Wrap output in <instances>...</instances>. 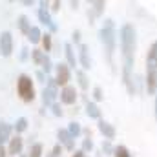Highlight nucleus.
<instances>
[{"mask_svg": "<svg viewBox=\"0 0 157 157\" xmlns=\"http://www.w3.org/2000/svg\"><path fill=\"white\" fill-rule=\"evenodd\" d=\"M119 44H121V57H122V82L130 95H135L133 88V60L137 49V31L132 24H122L119 29Z\"/></svg>", "mask_w": 157, "mask_h": 157, "instance_id": "1", "label": "nucleus"}, {"mask_svg": "<svg viewBox=\"0 0 157 157\" xmlns=\"http://www.w3.org/2000/svg\"><path fill=\"white\" fill-rule=\"evenodd\" d=\"M144 90L148 95L157 93V40L150 46L146 55V77H144Z\"/></svg>", "mask_w": 157, "mask_h": 157, "instance_id": "2", "label": "nucleus"}, {"mask_svg": "<svg viewBox=\"0 0 157 157\" xmlns=\"http://www.w3.org/2000/svg\"><path fill=\"white\" fill-rule=\"evenodd\" d=\"M99 39L102 42V46L106 49V55H108V60L112 64L113 53H115V48H117V29H115V22L112 18H106L102 22V28L99 29Z\"/></svg>", "mask_w": 157, "mask_h": 157, "instance_id": "3", "label": "nucleus"}, {"mask_svg": "<svg viewBox=\"0 0 157 157\" xmlns=\"http://www.w3.org/2000/svg\"><path fill=\"white\" fill-rule=\"evenodd\" d=\"M17 91L20 95V99L24 102H33L35 101V86H33V78L26 73L18 75L17 78Z\"/></svg>", "mask_w": 157, "mask_h": 157, "instance_id": "4", "label": "nucleus"}, {"mask_svg": "<svg viewBox=\"0 0 157 157\" xmlns=\"http://www.w3.org/2000/svg\"><path fill=\"white\" fill-rule=\"evenodd\" d=\"M59 95H60V91H59V84H57L55 77H48L46 88L42 90V104L46 108H49L53 102H57V97Z\"/></svg>", "mask_w": 157, "mask_h": 157, "instance_id": "5", "label": "nucleus"}, {"mask_svg": "<svg viewBox=\"0 0 157 157\" xmlns=\"http://www.w3.org/2000/svg\"><path fill=\"white\" fill-rule=\"evenodd\" d=\"M39 11H37V17H39V20L44 24V26H48L49 28V33H55L57 29H59V26L55 24V20L51 18V13H49V2H40L39 4Z\"/></svg>", "mask_w": 157, "mask_h": 157, "instance_id": "6", "label": "nucleus"}, {"mask_svg": "<svg viewBox=\"0 0 157 157\" xmlns=\"http://www.w3.org/2000/svg\"><path fill=\"white\" fill-rule=\"evenodd\" d=\"M55 80L59 84V88H66L71 80V68L66 62H59L55 64Z\"/></svg>", "mask_w": 157, "mask_h": 157, "instance_id": "7", "label": "nucleus"}, {"mask_svg": "<svg viewBox=\"0 0 157 157\" xmlns=\"http://www.w3.org/2000/svg\"><path fill=\"white\" fill-rule=\"evenodd\" d=\"M57 137H59V144H60L64 150H68V152H75V139L71 137V133L68 132V128H59Z\"/></svg>", "mask_w": 157, "mask_h": 157, "instance_id": "8", "label": "nucleus"}, {"mask_svg": "<svg viewBox=\"0 0 157 157\" xmlns=\"http://www.w3.org/2000/svg\"><path fill=\"white\" fill-rule=\"evenodd\" d=\"M0 55L2 57H11L13 55V35L9 31L0 33Z\"/></svg>", "mask_w": 157, "mask_h": 157, "instance_id": "9", "label": "nucleus"}, {"mask_svg": "<svg viewBox=\"0 0 157 157\" xmlns=\"http://www.w3.org/2000/svg\"><path fill=\"white\" fill-rule=\"evenodd\" d=\"M60 102L62 104H68V106H71V104H75L78 99V93L77 90H75V86H71V84H68L66 88H62L60 90Z\"/></svg>", "mask_w": 157, "mask_h": 157, "instance_id": "10", "label": "nucleus"}, {"mask_svg": "<svg viewBox=\"0 0 157 157\" xmlns=\"http://www.w3.org/2000/svg\"><path fill=\"white\" fill-rule=\"evenodd\" d=\"M97 128H99V132L104 135V139H106V141H112V139H115V137H117V130H115V126H113V124H110V122H108V121H104V119L97 121Z\"/></svg>", "mask_w": 157, "mask_h": 157, "instance_id": "11", "label": "nucleus"}, {"mask_svg": "<svg viewBox=\"0 0 157 157\" xmlns=\"http://www.w3.org/2000/svg\"><path fill=\"white\" fill-rule=\"evenodd\" d=\"M78 64L84 71H88L91 68V57H90V48L88 44H80L78 46Z\"/></svg>", "mask_w": 157, "mask_h": 157, "instance_id": "12", "label": "nucleus"}, {"mask_svg": "<svg viewBox=\"0 0 157 157\" xmlns=\"http://www.w3.org/2000/svg\"><path fill=\"white\" fill-rule=\"evenodd\" d=\"M22 148H24V139L20 135H15L9 139V144H7V155L18 157L22 154Z\"/></svg>", "mask_w": 157, "mask_h": 157, "instance_id": "13", "label": "nucleus"}, {"mask_svg": "<svg viewBox=\"0 0 157 157\" xmlns=\"http://www.w3.org/2000/svg\"><path fill=\"white\" fill-rule=\"evenodd\" d=\"M90 6H91V11H88L90 22H91L93 18H99V17H102V13H104V7H106V2H102V0H93V2H90Z\"/></svg>", "mask_w": 157, "mask_h": 157, "instance_id": "14", "label": "nucleus"}, {"mask_svg": "<svg viewBox=\"0 0 157 157\" xmlns=\"http://www.w3.org/2000/svg\"><path fill=\"white\" fill-rule=\"evenodd\" d=\"M64 57H66V64H68L70 68H77L78 57L75 55V49H73V46H71L70 42L64 44Z\"/></svg>", "mask_w": 157, "mask_h": 157, "instance_id": "15", "label": "nucleus"}, {"mask_svg": "<svg viewBox=\"0 0 157 157\" xmlns=\"http://www.w3.org/2000/svg\"><path fill=\"white\" fill-rule=\"evenodd\" d=\"M11 132H13V126L6 121H0V146H4V143H9Z\"/></svg>", "mask_w": 157, "mask_h": 157, "instance_id": "16", "label": "nucleus"}, {"mask_svg": "<svg viewBox=\"0 0 157 157\" xmlns=\"http://www.w3.org/2000/svg\"><path fill=\"white\" fill-rule=\"evenodd\" d=\"M84 110H86V115L90 119H95V121H101V108H99V104L97 102H93V101H88L86 102V106H84Z\"/></svg>", "mask_w": 157, "mask_h": 157, "instance_id": "17", "label": "nucleus"}, {"mask_svg": "<svg viewBox=\"0 0 157 157\" xmlns=\"http://www.w3.org/2000/svg\"><path fill=\"white\" fill-rule=\"evenodd\" d=\"M75 77H77L78 88H80L82 91H86V90L90 88V78L86 75V71H84V70H75Z\"/></svg>", "mask_w": 157, "mask_h": 157, "instance_id": "18", "label": "nucleus"}, {"mask_svg": "<svg viewBox=\"0 0 157 157\" xmlns=\"http://www.w3.org/2000/svg\"><path fill=\"white\" fill-rule=\"evenodd\" d=\"M17 24H18V29H20V33H24V35H28L29 31H31V22H29V18L26 17V15H20L18 18H17Z\"/></svg>", "mask_w": 157, "mask_h": 157, "instance_id": "19", "label": "nucleus"}, {"mask_svg": "<svg viewBox=\"0 0 157 157\" xmlns=\"http://www.w3.org/2000/svg\"><path fill=\"white\" fill-rule=\"evenodd\" d=\"M42 31H40V28L39 26H33L31 28V31L28 33V40L31 42V44H39V42H42Z\"/></svg>", "mask_w": 157, "mask_h": 157, "instance_id": "20", "label": "nucleus"}, {"mask_svg": "<svg viewBox=\"0 0 157 157\" xmlns=\"http://www.w3.org/2000/svg\"><path fill=\"white\" fill-rule=\"evenodd\" d=\"M68 132L71 133V137H73V139H78V137L82 135V126H80V122L71 121V122H70V126H68Z\"/></svg>", "mask_w": 157, "mask_h": 157, "instance_id": "21", "label": "nucleus"}, {"mask_svg": "<svg viewBox=\"0 0 157 157\" xmlns=\"http://www.w3.org/2000/svg\"><path fill=\"white\" fill-rule=\"evenodd\" d=\"M46 55H48V53H44V49H31V60H33L37 66H42Z\"/></svg>", "mask_w": 157, "mask_h": 157, "instance_id": "22", "label": "nucleus"}, {"mask_svg": "<svg viewBox=\"0 0 157 157\" xmlns=\"http://www.w3.org/2000/svg\"><path fill=\"white\" fill-rule=\"evenodd\" d=\"M13 130L17 132V135L22 133V132H26V130H28V119L26 117H18L17 121H15V124H13Z\"/></svg>", "mask_w": 157, "mask_h": 157, "instance_id": "23", "label": "nucleus"}, {"mask_svg": "<svg viewBox=\"0 0 157 157\" xmlns=\"http://www.w3.org/2000/svg\"><path fill=\"white\" fill-rule=\"evenodd\" d=\"M42 152H44L42 143H33V144L29 146V154H28V157H42Z\"/></svg>", "mask_w": 157, "mask_h": 157, "instance_id": "24", "label": "nucleus"}, {"mask_svg": "<svg viewBox=\"0 0 157 157\" xmlns=\"http://www.w3.org/2000/svg\"><path fill=\"white\" fill-rule=\"evenodd\" d=\"M42 46H44V53L51 51V48H53V40H51V33H44V35H42Z\"/></svg>", "mask_w": 157, "mask_h": 157, "instance_id": "25", "label": "nucleus"}, {"mask_svg": "<svg viewBox=\"0 0 157 157\" xmlns=\"http://www.w3.org/2000/svg\"><path fill=\"white\" fill-rule=\"evenodd\" d=\"M93 148H95V144H93L91 137H86V139H82V146H80V150H82L84 154H90V152H93Z\"/></svg>", "mask_w": 157, "mask_h": 157, "instance_id": "26", "label": "nucleus"}, {"mask_svg": "<svg viewBox=\"0 0 157 157\" xmlns=\"http://www.w3.org/2000/svg\"><path fill=\"white\" fill-rule=\"evenodd\" d=\"M101 150H102V154L104 155H113V152H115V146L112 144V141H102V146H101Z\"/></svg>", "mask_w": 157, "mask_h": 157, "instance_id": "27", "label": "nucleus"}, {"mask_svg": "<svg viewBox=\"0 0 157 157\" xmlns=\"http://www.w3.org/2000/svg\"><path fill=\"white\" fill-rule=\"evenodd\" d=\"M113 157H132V154H130V150H128L124 144H119V146H115Z\"/></svg>", "mask_w": 157, "mask_h": 157, "instance_id": "28", "label": "nucleus"}, {"mask_svg": "<svg viewBox=\"0 0 157 157\" xmlns=\"http://www.w3.org/2000/svg\"><path fill=\"white\" fill-rule=\"evenodd\" d=\"M53 70H55V66H53V62H51L49 55H46V59H44V62H42V71L48 75V73H51Z\"/></svg>", "mask_w": 157, "mask_h": 157, "instance_id": "29", "label": "nucleus"}, {"mask_svg": "<svg viewBox=\"0 0 157 157\" xmlns=\"http://www.w3.org/2000/svg\"><path fill=\"white\" fill-rule=\"evenodd\" d=\"M91 95H93V102H99V101H102V99H104V91H102V88H101V86H95V88H93V91H91Z\"/></svg>", "mask_w": 157, "mask_h": 157, "instance_id": "30", "label": "nucleus"}, {"mask_svg": "<svg viewBox=\"0 0 157 157\" xmlns=\"http://www.w3.org/2000/svg\"><path fill=\"white\" fill-rule=\"evenodd\" d=\"M49 108H51V113H53L55 117H62V115H64V112H62V108H60V104H59V102H53Z\"/></svg>", "mask_w": 157, "mask_h": 157, "instance_id": "31", "label": "nucleus"}, {"mask_svg": "<svg viewBox=\"0 0 157 157\" xmlns=\"http://www.w3.org/2000/svg\"><path fill=\"white\" fill-rule=\"evenodd\" d=\"M62 150H64V148H62L60 144H55V146L51 148V152H49L46 157H60L62 155Z\"/></svg>", "mask_w": 157, "mask_h": 157, "instance_id": "32", "label": "nucleus"}, {"mask_svg": "<svg viewBox=\"0 0 157 157\" xmlns=\"http://www.w3.org/2000/svg\"><path fill=\"white\" fill-rule=\"evenodd\" d=\"M35 77L39 78L40 82H46V80H48V75H46V73H44V71H42V70H39V71H37V73H35Z\"/></svg>", "mask_w": 157, "mask_h": 157, "instance_id": "33", "label": "nucleus"}, {"mask_svg": "<svg viewBox=\"0 0 157 157\" xmlns=\"http://www.w3.org/2000/svg\"><path fill=\"white\" fill-rule=\"evenodd\" d=\"M71 37H73V42H75L77 46H80V44H82V42H80V31H78V29H75V31H73V35H71Z\"/></svg>", "mask_w": 157, "mask_h": 157, "instance_id": "34", "label": "nucleus"}, {"mask_svg": "<svg viewBox=\"0 0 157 157\" xmlns=\"http://www.w3.org/2000/svg\"><path fill=\"white\" fill-rule=\"evenodd\" d=\"M49 11H53V13L60 11V2H53V4H51V7H49Z\"/></svg>", "mask_w": 157, "mask_h": 157, "instance_id": "35", "label": "nucleus"}, {"mask_svg": "<svg viewBox=\"0 0 157 157\" xmlns=\"http://www.w3.org/2000/svg\"><path fill=\"white\" fill-rule=\"evenodd\" d=\"M28 55H29V49H28V48H22V51H20V60H26Z\"/></svg>", "mask_w": 157, "mask_h": 157, "instance_id": "36", "label": "nucleus"}, {"mask_svg": "<svg viewBox=\"0 0 157 157\" xmlns=\"http://www.w3.org/2000/svg\"><path fill=\"white\" fill-rule=\"evenodd\" d=\"M71 157H86V154H84L82 150H75V152L71 154Z\"/></svg>", "mask_w": 157, "mask_h": 157, "instance_id": "37", "label": "nucleus"}, {"mask_svg": "<svg viewBox=\"0 0 157 157\" xmlns=\"http://www.w3.org/2000/svg\"><path fill=\"white\" fill-rule=\"evenodd\" d=\"M0 157H7V148L0 146Z\"/></svg>", "mask_w": 157, "mask_h": 157, "instance_id": "38", "label": "nucleus"}, {"mask_svg": "<svg viewBox=\"0 0 157 157\" xmlns=\"http://www.w3.org/2000/svg\"><path fill=\"white\" fill-rule=\"evenodd\" d=\"M154 117L157 121V93H155V104H154Z\"/></svg>", "mask_w": 157, "mask_h": 157, "instance_id": "39", "label": "nucleus"}, {"mask_svg": "<svg viewBox=\"0 0 157 157\" xmlns=\"http://www.w3.org/2000/svg\"><path fill=\"white\" fill-rule=\"evenodd\" d=\"M82 133H84V135H86V137H91V132H90V130H88V128H84V130H82Z\"/></svg>", "mask_w": 157, "mask_h": 157, "instance_id": "40", "label": "nucleus"}, {"mask_svg": "<svg viewBox=\"0 0 157 157\" xmlns=\"http://www.w3.org/2000/svg\"><path fill=\"white\" fill-rule=\"evenodd\" d=\"M18 157H28V155H24V154H20V155H18Z\"/></svg>", "mask_w": 157, "mask_h": 157, "instance_id": "41", "label": "nucleus"}]
</instances>
